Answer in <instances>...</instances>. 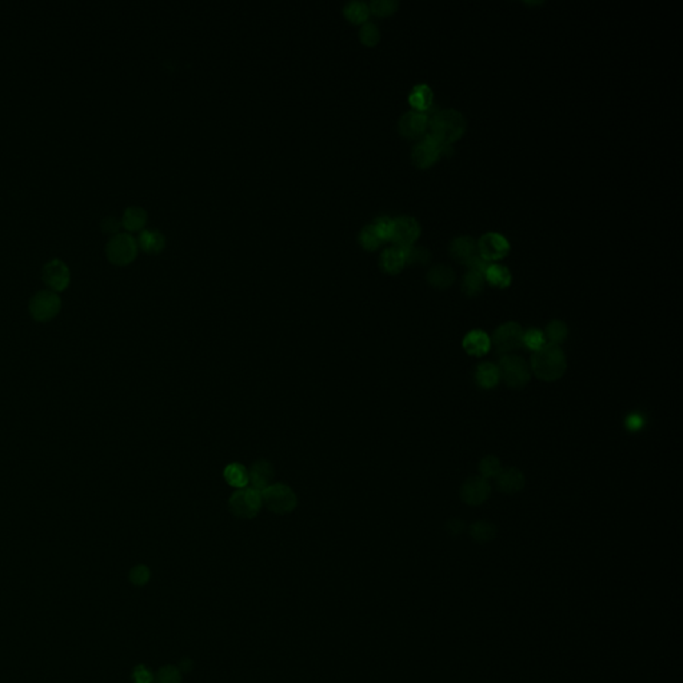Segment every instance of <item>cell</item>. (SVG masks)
Masks as SVG:
<instances>
[{
  "mask_svg": "<svg viewBox=\"0 0 683 683\" xmlns=\"http://www.w3.org/2000/svg\"><path fill=\"white\" fill-rule=\"evenodd\" d=\"M491 493L489 480L483 477H471L461 487V498L468 506H480L484 503Z\"/></svg>",
  "mask_w": 683,
  "mask_h": 683,
  "instance_id": "cell-13",
  "label": "cell"
},
{
  "mask_svg": "<svg viewBox=\"0 0 683 683\" xmlns=\"http://www.w3.org/2000/svg\"><path fill=\"white\" fill-rule=\"evenodd\" d=\"M374 230L376 231L378 237L383 240L391 239L392 235V227H394V219H390L388 217H379L372 223Z\"/></svg>",
  "mask_w": 683,
  "mask_h": 683,
  "instance_id": "cell-37",
  "label": "cell"
},
{
  "mask_svg": "<svg viewBox=\"0 0 683 683\" xmlns=\"http://www.w3.org/2000/svg\"><path fill=\"white\" fill-rule=\"evenodd\" d=\"M248 477H250V483H251L253 489L262 493L263 490H266L268 486L273 484L274 467L270 462L266 461V459H259L251 466V468L248 471Z\"/></svg>",
  "mask_w": 683,
  "mask_h": 683,
  "instance_id": "cell-16",
  "label": "cell"
},
{
  "mask_svg": "<svg viewBox=\"0 0 683 683\" xmlns=\"http://www.w3.org/2000/svg\"><path fill=\"white\" fill-rule=\"evenodd\" d=\"M428 127V116L426 112L408 111L399 119V132L408 139L422 136Z\"/></svg>",
  "mask_w": 683,
  "mask_h": 683,
  "instance_id": "cell-14",
  "label": "cell"
},
{
  "mask_svg": "<svg viewBox=\"0 0 683 683\" xmlns=\"http://www.w3.org/2000/svg\"><path fill=\"white\" fill-rule=\"evenodd\" d=\"M403 253H405L406 263H410V264H414V263H426L430 259V253L426 248H422V247H414V246H411V247L403 248Z\"/></svg>",
  "mask_w": 683,
  "mask_h": 683,
  "instance_id": "cell-39",
  "label": "cell"
},
{
  "mask_svg": "<svg viewBox=\"0 0 683 683\" xmlns=\"http://www.w3.org/2000/svg\"><path fill=\"white\" fill-rule=\"evenodd\" d=\"M405 264H406V259H405L403 248L397 246L386 248L379 259L381 268L388 274L401 273Z\"/></svg>",
  "mask_w": 683,
  "mask_h": 683,
  "instance_id": "cell-18",
  "label": "cell"
},
{
  "mask_svg": "<svg viewBox=\"0 0 683 683\" xmlns=\"http://www.w3.org/2000/svg\"><path fill=\"white\" fill-rule=\"evenodd\" d=\"M421 226L411 217H399L394 219L392 235L391 240L397 247L407 248L414 244V242L419 238Z\"/></svg>",
  "mask_w": 683,
  "mask_h": 683,
  "instance_id": "cell-11",
  "label": "cell"
},
{
  "mask_svg": "<svg viewBox=\"0 0 683 683\" xmlns=\"http://www.w3.org/2000/svg\"><path fill=\"white\" fill-rule=\"evenodd\" d=\"M343 14L346 18L350 20L351 23H355V24L363 23L369 18V6L365 1L352 0L343 7Z\"/></svg>",
  "mask_w": 683,
  "mask_h": 683,
  "instance_id": "cell-27",
  "label": "cell"
},
{
  "mask_svg": "<svg viewBox=\"0 0 683 683\" xmlns=\"http://www.w3.org/2000/svg\"><path fill=\"white\" fill-rule=\"evenodd\" d=\"M226 482L237 489H244L250 483L248 470L240 463H231L223 471Z\"/></svg>",
  "mask_w": 683,
  "mask_h": 683,
  "instance_id": "cell-23",
  "label": "cell"
},
{
  "mask_svg": "<svg viewBox=\"0 0 683 683\" xmlns=\"http://www.w3.org/2000/svg\"><path fill=\"white\" fill-rule=\"evenodd\" d=\"M43 282L51 289L54 293L64 291L71 282V273L69 266L60 259L50 260L42 271Z\"/></svg>",
  "mask_w": 683,
  "mask_h": 683,
  "instance_id": "cell-10",
  "label": "cell"
},
{
  "mask_svg": "<svg viewBox=\"0 0 683 683\" xmlns=\"http://www.w3.org/2000/svg\"><path fill=\"white\" fill-rule=\"evenodd\" d=\"M359 39L365 46H375L381 39L379 28L374 23L366 21L359 30Z\"/></svg>",
  "mask_w": 683,
  "mask_h": 683,
  "instance_id": "cell-34",
  "label": "cell"
},
{
  "mask_svg": "<svg viewBox=\"0 0 683 683\" xmlns=\"http://www.w3.org/2000/svg\"><path fill=\"white\" fill-rule=\"evenodd\" d=\"M490 347H491L490 336L480 330H474L467 334L463 339V349L467 354L474 356L486 355Z\"/></svg>",
  "mask_w": 683,
  "mask_h": 683,
  "instance_id": "cell-17",
  "label": "cell"
},
{
  "mask_svg": "<svg viewBox=\"0 0 683 683\" xmlns=\"http://www.w3.org/2000/svg\"><path fill=\"white\" fill-rule=\"evenodd\" d=\"M119 227H120V223L113 218V217H107L104 218L102 222H100V228L104 234H112V235H116L118 231H119Z\"/></svg>",
  "mask_w": 683,
  "mask_h": 683,
  "instance_id": "cell-42",
  "label": "cell"
},
{
  "mask_svg": "<svg viewBox=\"0 0 683 683\" xmlns=\"http://www.w3.org/2000/svg\"><path fill=\"white\" fill-rule=\"evenodd\" d=\"M502 470V463L497 457L487 455L480 463V471L483 478H495Z\"/></svg>",
  "mask_w": 683,
  "mask_h": 683,
  "instance_id": "cell-33",
  "label": "cell"
},
{
  "mask_svg": "<svg viewBox=\"0 0 683 683\" xmlns=\"http://www.w3.org/2000/svg\"><path fill=\"white\" fill-rule=\"evenodd\" d=\"M463 529H464V525L459 519H451L447 522V530L453 534H459L463 531Z\"/></svg>",
  "mask_w": 683,
  "mask_h": 683,
  "instance_id": "cell-43",
  "label": "cell"
},
{
  "mask_svg": "<svg viewBox=\"0 0 683 683\" xmlns=\"http://www.w3.org/2000/svg\"><path fill=\"white\" fill-rule=\"evenodd\" d=\"M478 253L487 262L503 259L510 251V243L498 233H487L478 242Z\"/></svg>",
  "mask_w": 683,
  "mask_h": 683,
  "instance_id": "cell-12",
  "label": "cell"
},
{
  "mask_svg": "<svg viewBox=\"0 0 683 683\" xmlns=\"http://www.w3.org/2000/svg\"><path fill=\"white\" fill-rule=\"evenodd\" d=\"M138 243H139L140 248L148 254H158L163 250V247L166 244V239H165L163 234L158 230H143L139 234Z\"/></svg>",
  "mask_w": 683,
  "mask_h": 683,
  "instance_id": "cell-21",
  "label": "cell"
},
{
  "mask_svg": "<svg viewBox=\"0 0 683 683\" xmlns=\"http://www.w3.org/2000/svg\"><path fill=\"white\" fill-rule=\"evenodd\" d=\"M370 11L378 17H388L398 8L395 0H372L369 6Z\"/></svg>",
  "mask_w": 683,
  "mask_h": 683,
  "instance_id": "cell-35",
  "label": "cell"
},
{
  "mask_svg": "<svg viewBox=\"0 0 683 683\" xmlns=\"http://www.w3.org/2000/svg\"><path fill=\"white\" fill-rule=\"evenodd\" d=\"M107 259L115 266H126L138 255V242L129 234L113 235L106 246Z\"/></svg>",
  "mask_w": 683,
  "mask_h": 683,
  "instance_id": "cell-6",
  "label": "cell"
},
{
  "mask_svg": "<svg viewBox=\"0 0 683 683\" xmlns=\"http://www.w3.org/2000/svg\"><path fill=\"white\" fill-rule=\"evenodd\" d=\"M62 309V299L51 290L39 291L31 298L28 310L30 315L37 322H50L59 314Z\"/></svg>",
  "mask_w": 683,
  "mask_h": 683,
  "instance_id": "cell-7",
  "label": "cell"
},
{
  "mask_svg": "<svg viewBox=\"0 0 683 683\" xmlns=\"http://www.w3.org/2000/svg\"><path fill=\"white\" fill-rule=\"evenodd\" d=\"M450 151L451 146H442L438 142H435L431 136L426 135L425 138L412 148L411 158L415 166L427 168L432 166L439 159V156L447 155Z\"/></svg>",
  "mask_w": 683,
  "mask_h": 683,
  "instance_id": "cell-8",
  "label": "cell"
},
{
  "mask_svg": "<svg viewBox=\"0 0 683 683\" xmlns=\"http://www.w3.org/2000/svg\"><path fill=\"white\" fill-rule=\"evenodd\" d=\"M484 277L478 273L468 271L462 280V291L467 296H477L484 287Z\"/></svg>",
  "mask_w": 683,
  "mask_h": 683,
  "instance_id": "cell-29",
  "label": "cell"
},
{
  "mask_svg": "<svg viewBox=\"0 0 683 683\" xmlns=\"http://www.w3.org/2000/svg\"><path fill=\"white\" fill-rule=\"evenodd\" d=\"M523 345L527 349H530V350L536 352V351L542 349L546 345L545 334L542 333L540 330H536V329L529 330L527 333L523 334Z\"/></svg>",
  "mask_w": 683,
  "mask_h": 683,
  "instance_id": "cell-36",
  "label": "cell"
},
{
  "mask_svg": "<svg viewBox=\"0 0 683 683\" xmlns=\"http://www.w3.org/2000/svg\"><path fill=\"white\" fill-rule=\"evenodd\" d=\"M500 379L510 388L520 390L531 378V370L527 362L518 355H504L499 362Z\"/></svg>",
  "mask_w": 683,
  "mask_h": 683,
  "instance_id": "cell-3",
  "label": "cell"
},
{
  "mask_svg": "<svg viewBox=\"0 0 683 683\" xmlns=\"http://www.w3.org/2000/svg\"><path fill=\"white\" fill-rule=\"evenodd\" d=\"M567 334H569V329H567L566 323H563L562 320H553L546 327V336L549 338L552 345L558 346V345L563 343L567 338Z\"/></svg>",
  "mask_w": 683,
  "mask_h": 683,
  "instance_id": "cell-30",
  "label": "cell"
},
{
  "mask_svg": "<svg viewBox=\"0 0 683 683\" xmlns=\"http://www.w3.org/2000/svg\"><path fill=\"white\" fill-rule=\"evenodd\" d=\"M129 578L132 585L145 586L151 578V572L146 565H138L129 570Z\"/></svg>",
  "mask_w": 683,
  "mask_h": 683,
  "instance_id": "cell-38",
  "label": "cell"
},
{
  "mask_svg": "<svg viewBox=\"0 0 683 683\" xmlns=\"http://www.w3.org/2000/svg\"><path fill=\"white\" fill-rule=\"evenodd\" d=\"M475 381L478 386L484 390L495 388L500 381V371L498 366L489 362L480 363L475 372Z\"/></svg>",
  "mask_w": 683,
  "mask_h": 683,
  "instance_id": "cell-20",
  "label": "cell"
},
{
  "mask_svg": "<svg viewBox=\"0 0 683 683\" xmlns=\"http://www.w3.org/2000/svg\"><path fill=\"white\" fill-rule=\"evenodd\" d=\"M644 426V419L639 415H631L628 417V427L631 431H638Z\"/></svg>",
  "mask_w": 683,
  "mask_h": 683,
  "instance_id": "cell-44",
  "label": "cell"
},
{
  "mask_svg": "<svg viewBox=\"0 0 683 683\" xmlns=\"http://www.w3.org/2000/svg\"><path fill=\"white\" fill-rule=\"evenodd\" d=\"M359 242L362 244L363 248L366 250H376L379 247V244L382 243V239L378 237L376 231L374 230L372 224H369V226H365L361 233H359Z\"/></svg>",
  "mask_w": 683,
  "mask_h": 683,
  "instance_id": "cell-31",
  "label": "cell"
},
{
  "mask_svg": "<svg viewBox=\"0 0 683 683\" xmlns=\"http://www.w3.org/2000/svg\"><path fill=\"white\" fill-rule=\"evenodd\" d=\"M262 493L253 489V487H244L235 491L228 500V507L230 511L235 517L242 519H253L258 516L260 509H262Z\"/></svg>",
  "mask_w": 683,
  "mask_h": 683,
  "instance_id": "cell-5",
  "label": "cell"
},
{
  "mask_svg": "<svg viewBox=\"0 0 683 683\" xmlns=\"http://www.w3.org/2000/svg\"><path fill=\"white\" fill-rule=\"evenodd\" d=\"M156 683H182V673L176 666L167 665L161 667L155 675Z\"/></svg>",
  "mask_w": 683,
  "mask_h": 683,
  "instance_id": "cell-32",
  "label": "cell"
},
{
  "mask_svg": "<svg viewBox=\"0 0 683 683\" xmlns=\"http://www.w3.org/2000/svg\"><path fill=\"white\" fill-rule=\"evenodd\" d=\"M523 329L516 322L500 325L493 334V343L499 352H511L523 346Z\"/></svg>",
  "mask_w": 683,
  "mask_h": 683,
  "instance_id": "cell-9",
  "label": "cell"
},
{
  "mask_svg": "<svg viewBox=\"0 0 683 683\" xmlns=\"http://www.w3.org/2000/svg\"><path fill=\"white\" fill-rule=\"evenodd\" d=\"M146 222H147V212L145 208L132 206L125 210L122 218V224L125 228H127L129 231H138L145 227Z\"/></svg>",
  "mask_w": 683,
  "mask_h": 683,
  "instance_id": "cell-24",
  "label": "cell"
},
{
  "mask_svg": "<svg viewBox=\"0 0 683 683\" xmlns=\"http://www.w3.org/2000/svg\"><path fill=\"white\" fill-rule=\"evenodd\" d=\"M567 369L566 355L556 345H545L536 351L530 361V370L538 379L545 382H554L563 376Z\"/></svg>",
  "mask_w": 683,
  "mask_h": 683,
  "instance_id": "cell-1",
  "label": "cell"
},
{
  "mask_svg": "<svg viewBox=\"0 0 683 683\" xmlns=\"http://www.w3.org/2000/svg\"><path fill=\"white\" fill-rule=\"evenodd\" d=\"M427 129H430L427 135L435 142L442 146H451L464 134L466 120L457 110H444L437 112L431 120H428Z\"/></svg>",
  "mask_w": 683,
  "mask_h": 683,
  "instance_id": "cell-2",
  "label": "cell"
},
{
  "mask_svg": "<svg viewBox=\"0 0 683 683\" xmlns=\"http://www.w3.org/2000/svg\"><path fill=\"white\" fill-rule=\"evenodd\" d=\"M194 667V662L190 659V658H183L181 662H179V666L178 668L181 670V673H190Z\"/></svg>",
  "mask_w": 683,
  "mask_h": 683,
  "instance_id": "cell-45",
  "label": "cell"
},
{
  "mask_svg": "<svg viewBox=\"0 0 683 683\" xmlns=\"http://www.w3.org/2000/svg\"><path fill=\"white\" fill-rule=\"evenodd\" d=\"M450 253L453 258L459 260L464 264L468 259L478 254V246L475 240L470 237H459L453 240L450 246Z\"/></svg>",
  "mask_w": 683,
  "mask_h": 683,
  "instance_id": "cell-19",
  "label": "cell"
},
{
  "mask_svg": "<svg viewBox=\"0 0 683 683\" xmlns=\"http://www.w3.org/2000/svg\"><path fill=\"white\" fill-rule=\"evenodd\" d=\"M132 681L134 683H152L155 681V675L147 666L138 665L132 671Z\"/></svg>",
  "mask_w": 683,
  "mask_h": 683,
  "instance_id": "cell-41",
  "label": "cell"
},
{
  "mask_svg": "<svg viewBox=\"0 0 683 683\" xmlns=\"http://www.w3.org/2000/svg\"><path fill=\"white\" fill-rule=\"evenodd\" d=\"M470 536H471V538L475 542L486 543V542H490V540H493L495 538V536H497V529L490 522L480 520V522H475L474 525H471V527H470Z\"/></svg>",
  "mask_w": 683,
  "mask_h": 683,
  "instance_id": "cell-28",
  "label": "cell"
},
{
  "mask_svg": "<svg viewBox=\"0 0 683 683\" xmlns=\"http://www.w3.org/2000/svg\"><path fill=\"white\" fill-rule=\"evenodd\" d=\"M484 279L495 287L506 289L511 284L513 277H511L507 267L500 266V264H490V267L487 268V271L484 274Z\"/></svg>",
  "mask_w": 683,
  "mask_h": 683,
  "instance_id": "cell-25",
  "label": "cell"
},
{
  "mask_svg": "<svg viewBox=\"0 0 683 683\" xmlns=\"http://www.w3.org/2000/svg\"><path fill=\"white\" fill-rule=\"evenodd\" d=\"M262 502L270 511L284 516L295 510L296 495L287 484L274 483L262 491Z\"/></svg>",
  "mask_w": 683,
  "mask_h": 683,
  "instance_id": "cell-4",
  "label": "cell"
},
{
  "mask_svg": "<svg viewBox=\"0 0 683 683\" xmlns=\"http://www.w3.org/2000/svg\"><path fill=\"white\" fill-rule=\"evenodd\" d=\"M432 93L428 86L419 84L410 93V104L417 109V111L425 112L431 107Z\"/></svg>",
  "mask_w": 683,
  "mask_h": 683,
  "instance_id": "cell-26",
  "label": "cell"
},
{
  "mask_svg": "<svg viewBox=\"0 0 683 683\" xmlns=\"http://www.w3.org/2000/svg\"><path fill=\"white\" fill-rule=\"evenodd\" d=\"M427 280L432 287L444 290V289H448L453 286V283L455 282V274L450 267H447L444 264H439V266L432 267L428 271Z\"/></svg>",
  "mask_w": 683,
  "mask_h": 683,
  "instance_id": "cell-22",
  "label": "cell"
},
{
  "mask_svg": "<svg viewBox=\"0 0 683 683\" xmlns=\"http://www.w3.org/2000/svg\"><path fill=\"white\" fill-rule=\"evenodd\" d=\"M499 491L504 494H516L525 487V475L516 467H506L495 477Z\"/></svg>",
  "mask_w": 683,
  "mask_h": 683,
  "instance_id": "cell-15",
  "label": "cell"
},
{
  "mask_svg": "<svg viewBox=\"0 0 683 683\" xmlns=\"http://www.w3.org/2000/svg\"><path fill=\"white\" fill-rule=\"evenodd\" d=\"M464 264L468 267V270H470V271H473V273H478V274H480V275H483V277H484V274H486V271H487V268L490 267V264H491V263H490V262H487L486 259L482 258L480 254H477V255H474V257H471V258L468 259Z\"/></svg>",
  "mask_w": 683,
  "mask_h": 683,
  "instance_id": "cell-40",
  "label": "cell"
}]
</instances>
